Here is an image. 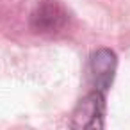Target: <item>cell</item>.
Listing matches in <instances>:
<instances>
[{
  "label": "cell",
  "mask_w": 130,
  "mask_h": 130,
  "mask_svg": "<svg viewBox=\"0 0 130 130\" xmlns=\"http://www.w3.org/2000/svg\"><path fill=\"white\" fill-rule=\"evenodd\" d=\"M68 11L57 0H43L29 16V27L34 34L52 36L61 32L68 25Z\"/></svg>",
  "instance_id": "6da1fadb"
},
{
  "label": "cell",
  "mask_w": 130,
  "mask_h": 130,
  "mask_svg": "<svg viewBox=\"0 0 130 130\" xmlns=\"http://www.w3.org/2000/svg\"><path fill=\"white\" fill-rule=\"evenodd\" d=\"M105 118V93L93 89L75 107L71 114L73 128H103Z\"/></svg>",
  "instance_id": "7a4b0ae2"
},
{
  "label": "cell",
  "mask_w": 130,
  "mask_h": 130,
  "mask_svg": "<svg viewBox=\"0 0 130 130\" xmlns=\"http://www.w3.org/2000/svg\"><path fill=\"white\" fill-rule=\"evenodd\" d=\"M118 68V57L110 48H98L89 57V82L93 89L107 93L112 86Z\"/></svg>",
  "instance_id": "3957f363"
}]
</instances>
